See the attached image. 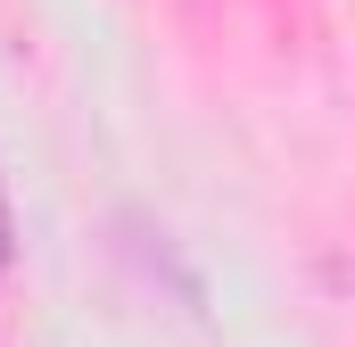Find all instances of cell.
<instances>
[{"mask_svg": "<svg viewBox=\"0 0 355 347\" xmlns=\"http://www.w3.org/2000/svg\"><path fill=\"white\" fill-rule=\"evenodd\" d=\"M0 264H8V207H0Z\"/></svg>", "mask_w": 355, "mask_h": 347, "instance_id": "cell-1", "label": "cell"}]
</instances>
